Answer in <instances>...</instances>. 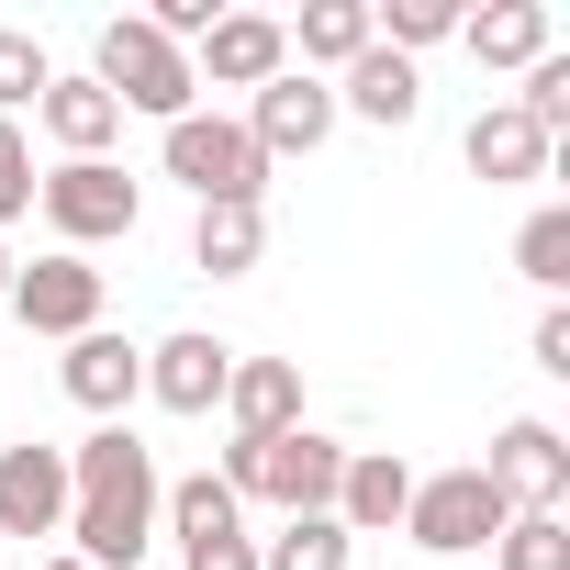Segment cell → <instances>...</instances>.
<instances>
[{
  "mask_svg": "<svg viewBox=\"0 0 570 570\" xmlns=\"http://www.w3.org/2000/svg\"><path fill=\"white\" fill-rule=\"evenodd\" d=\"M325 135H336V90L303 79V68H279V79L246 101V146H257V157H314Z\"/></svg>",
  "mask_w": 570,
  "mask_h": 570,
  "instance_id": "8fae6325",
  "label": "cell"
},
{
  "mask_svg": "<svg viewBox=\"0 0 570 570\" xmlns=\"http://www.w3.org/2000/svg\"><path fill=\"white\" fill-rule=\"evenodd\" d=\"M12 537H68V448L46 436L0 448V548Z\"/></svg>",
  "mask_w": 570,
  "mask_h": 570,
  "instance_id": "9c48e42d",
  "label": "cell"
},
{
  "mask_svg": "<svg viewBox=\"0 0 570 570\" xmlns=\"http://www.w3.org/2000/svg\"><path fill=\"white\" fill-rule=\"evenodd\" d=\"M57 381H68V403H79V414L124 425V403L146 392V347H135V336H112V325H90V336H68Z\"/></svg>",
  "mask_w": 570,
  "mask_h": 570,
  "instance_id": "4fadbf2b",
  "label": "cell"
},
{
  "mask_svg": "<svg viewBox=\"0 0 570 570\" xmlns=\"http://www.w3.org/2000/svg\"><path fill=\"white\" fill-rule=\"evenodd\" d=\"M347 559H358V537L336 514H292L279 537H257V570H347Z\"/></svg>",
  "mask_w": 570,
  "mask_h": 570,
  "instance_id": "603a6c76",
  "label": "cell"
},
{
  "mask_svg": "<svg viewBox=\"0 0 570 570\" xmlns=\"http://www.w3.org/2000/svg\"><path fill=\"white\" fill-rule=\"evenodd\" d=\"M537 370H548V381H570V314H559V303L537 314Z\"/></svg>",
  "mask_w": 570,
  "mask_h": 570,
  "instance_id": "f546056e",
  "label": "cell"
},
{
  "mask_svg": "<svg viewBox=\"0 0 570 570\" xmlns=\"http://www.w3.org/2000/svg\"><path fill=\"white\" fill-rule=\"evenodd\" d=\"M459 46L481 68H537L548 57V0H481V12H459Z\"/></svg>",
  "mask_w": 570,
  "mask_h": 570,
  "instance_id": "ac0fdd59",
  "label": "cell"
},
{
  "mask_svg": "<svg viewBox=\"0 0 570 570\" xmlns=\"http://www.w3.org/2000/svg\"><path fill=\"white\" fill-rule=\"evenodd\" d=\"M235 503H279V514H336V481H347V448L292 425V436H235L224 470H213Z\"/></svg>",
  "mask_w": 570,
  "mask_h": 570,
  "instance_id": "7a4b0ae2",
  "label": "cell"
},
{
  "mask_svg": "<svg viewBox=\"0 0 570 570\" xmlns=\"http://www.w3.org/2000/svg\"><path fill=\"white\" fill-rule=\"evenodd\" d=\"M325 90H336V112H358V124H381V135H403V124L425 112V79H414V57H392V46L347 57Z\"/></svg>",
  "mask_w": 570,
  "mask_h": 570,
  "instance_id": "5bb4252c",
  "label": "cell"
},
{
  "mask_svg": "<svg viewBox=\"0 0 570 570\" xmlns=\"http://www.w3.org/2000/svg\"><path fill=\"white\" fill-rule=\"evenodd\" d=\"M23 213H35V135L0 124V224H23Z\"/></svg>",
  "mask_w": 570,
  "mask_h": 570,
  "instance_id": "83f0119b",
  "label": "cell"
},
{
  "mask_svg": "<svg viewBox=\"0 0 570 570\" xmlns=\"http://www.w3.org/2000/svg\"><path fill=\"white\" fill-rule=\"evenodd\" d=\"M12 314L35 325V336H90L101 325V268L90 257H35V268H12Z\"/></svg>",
  "mask_w": 570,
  "mask_h": 570,
  "instance_id": "7c38bea8",
  "label": "cell"
},
{
  "mask_svg": "<svg viewBox=\"0 0 570 570\" xmlns=\"http://www.w3.org/2000/svg\"><path fill=\"white\" fill-rule=\"evenodd\" d=\"M157 492H168L157 448L135 425H90L68 448V537H79V559L90 570H135L157 548Z\"/></svg>",
  "mask_w": 570,
  "mask_h": 570,
  "instance_id": "6da1fadb",
  "label": "cell"
},
{
  "mask_svg": "<svg viewBox=\"0 0 570 570\" xmlns=\"http://www.w3.org/2000/svg\"><path fill=\"white\" fill-rule=\"evenodd\" d=\"M179 570H257V537L235 525V537H202V548H179Z\"/></svg>",
  "mask_w": 570,
  "mask_h": 570,
  "instance_id": "f1b7e54d",
  "label": "cell"
},
{
  "mask_svg": "<svg viewBox=\"0 0 570 570\" xmlns=\"http://www.w3.org/2000/svg\"><path fill=\"white\" fill-rule=\"evenodd\" d=\"M279 68H292V35H279L268 12H213V35L190 46V79L202 90H268Z\"/></svg>",
  "mask_w": 570,
  "mask_h": 570,
  "instance_id": "30bf717a",
  "label": "cell"
},
{
  "mask_svg": "<svg viewBox=\"0 0 570 570\" xmlns=\"http://www.w3.org/2000/svg\"><path fill=\"white\" fill-rule=\"evenodd\" d=\"M492 570H570V514H514L492 537Z\"/></svg>",
  "mask_w": 570,
  "mask_h": 570,
  "instance_id": "d4e9b609",
  "label": "cell"
},
{
  "mask_svg": "<svg viewBox=\"0 0 570 570\" xmlns=\"http://www.w3.org/2000/svg\"><path fill=\"white\" fill-rule=\"evenodd\" d=\"M157 168L213 213V202H257L268 190V157L246 146V124L235 112H179V124H157Z\"/></svg>",
  "mask_w": 570,
  "mask_h": 570,
  "instance_id": "277c9868",
  "label": "cell"
},
{
  "mask_svg": "<svg viewBox=\"0 0 570 570\" xmlns=\"http://www.w3.org/2000/svg\"><path fill=\"white\" fill-rule=\"evenodd\" d=\"M470 470H481L514 514H559V503H570V436H559V425H537V414H514Z\"/></svg>",
  "mask_w": 570,
  "mask_h": 570,
  "instance_id": "52a82bcc",
  "label": "cell"
},
{
  "mask_svg": "<svg viewBox=\"0 0 570 570\" xmlns=\"http://www.w3.org/2000/svg\"><path fill=\"white\" fill-rule=\"evenodd\" d=\"M46 79H57V68H46V46H35L23 23H0V124H23V112L46 101Z\"/></svg>",
  "mask_w": 570,
  "mask_h": 570,
  "instance_id": "484cf974",
  "label": "cell"
},
{
  "mask_svg": "<svg viewBox=\"0 0 570 570\" xmlns=\"http://www.w3.org/2000/svg\"><path fill=\"white\" fill-rule=\"evenodd\" d=\"M514 268L537 279V292H570V202H537L514 224Z\"/></svg>",
  "mask_w": 570,
  "mask_h": 570,
  "instance_id": "cb8c5ba5",
  "label": "cell"
},
{
  "mask_svg": "<svg viewBox=\"0 0 570 570\" xmlns=\"http://www.w3.org/2000/svg\"><path fill=\"white\" fill-rule=\"evenodd\" d=\"M12 268H23V257H12V246H0V303H12Z\"/></svg>",
  "mask_w": 570,
  "mask_h": 570,
  "instance_id": "4dcf8cb0",
  "label": "cell"
},
{
  "mask_svg": "<svg viewBox=\"0 0 570 570\" xmlns=\"http://www.w3.org/2000/svg\"><path fill=\"white\" fill-rule=\"evenodd\" d=\"M370 23H381L392 57H414V46H448L459 35V0H392V12H370Z\"/></svg>",
  "mask_w": 570,
  "mask_h": 570,
  "instance_id": "4316f807",
  "label": "cell"
},
{
  "mask_svg": "<svg viewBox=\"0 0 570 570\" xmlns=\"http://www.w3.org/2000/svg\"><path fill=\"white\" fill-rule=\"evenodd\" d=\"M224 414H235V436H292L303 425V370L292 358H235Z\"/></svg>",
  "mask_w": 570,
  "mask_h": 570,
  "instance_id": "e0dca14e",
  "label": "cell"
},
{
  "mask_svg": "<svg viewBox=\"0 0 570 570\" xmlns=\"http://www.w3.org/2000/svg\"><path fill=\"white\" fill-rule=\"evenodd\" d=\"M514 525V503L481 481V470H436V481H414V503H403V537L425 548V559H470V548H492Z\"/></svg>",
  "mask_w": 570,
  "mask_h": 570,
  "instance_id": "8992f818",
  "label": "cell"
},
{
  "mask_svg": "<svg viewBox=\"0 0 570 570\" xmlns=\"http://www.w3.org/2000/svg\"><path fill=\"white\" fill-rule=\"evenodd\" d=\"M35 124L68 146V157H101L112 135H124V101L101 90V79H46V101H35Z\"/></svg>",
  "mask_w": 570,
  "mask_h": 570,
  "instance_id": "d6986e66",
  "label": "cell"
},
{
  "mask_svg": "<svg viewBox=\"0 0 570 570\" xmlns=\"http://www.w3.org/2000/svg\"><path fill=\"white\" fill-rule=\"evenodd\" d=\"M459 146H470V168H481V179H503V190H514V179H548V168H559V146H548V135H537V124H525L514 101L470 112V135H459Z\"/></svg>",
  "mask_w": 570,
  "mask_h": 570,
  "instance_id": "2e32d148",
  "label": "cell"
},
{
  "mask_svg": "<svg viewBox=\"0 0 570 570\" xmlns=\"http://www.w3.org/2000/svg\"><path fill=\"white\" fill-rule=\"evenodd\" d=\"M35 213L68 235V257L79 246H112V235H135V213H146V190L112 168V157H57V168H35Z\"/></svg>",
  "mask_w": 570,
  "mask_h": 570,
  "instance_id": "5b68a950",
  "label": "cell"
},
{
  "mask_svg": "<svg viewBox=\"0 0 570 570\" xmlns=\"http://www.w3.org/2000/svg\"><path fill=\"white\" fill-rule=\"evenodd\" d=\"M124 112H157V124H179V112H202V79H190V57L146 23V12H112L101 23V68H90Z\"/></svg>",
  "mask_w": 570,
  "mask_h": 570,
  "instance_id": "3957f363",
  "label": "cell"
},
{
  "mask_svg": "<svg viewBox=\"0 0 570 570\" xmlns=\"http://www.w3.org/2000/svg\"><path fill=\"white\" fill-rule=\"evenodd\" d=\"M268 257V213L257 202H213L202 224H190V268H213V279H246Z\"/></svg>",
  "mask_w": 570,
  "mask_h": 570,
  "instance_id": "44dd1931",
  "label": "cell"
},
{
  "mask_svg": "<svg viewBox=\"0 0 570 570\" xmlns=\"http://www.w3.org/2000/svg\"><path fill=\"white\" fill-rule=\"evenodd\" d=\"M403 503H414V470H403L392 448H347L336 525H347V537H392V525H403Z\"/></svg>",
  "mask_w": 570,
  "mask_h": 570,
  "instance_id": "9a60e30c",
  "label": "cell"
},
{
  "mask_svg": "<svg viewBox=\"0 0 570 570\" xmlns=\"http://www.w3.org/2000/svg\"><path fill=\"white\" fill-rule=\"evenodd\" d=\"M46 570H90V559H79V548H68V559H46Z\"/></svg>",
  "mask_w": 570,
  "mask_h": 570,
  "instance_id": "1f68e13d",
  "label": "cell"
},
{
  "mask_svg": "<svg viewBox=\"0 0 570 570\" xmlns=\"http://www.w3.org/2000/svg\"><path fill=\"white\" fill-rule=\"evenodd\" d=\"M157 514H168V537H179V548H202V537H235V525H246V503H235L213 470L168 481V492H157Z\"/></svg>",
  "mask_w": 570,
  "mask_h": 570,
  "instance_id": "7402d4cb",
  "label": "cell"
},
{
  "mask_svg": "<svg viewBox=\"0 0 570 570\" xmlns=\"http://www.w3.org/2000/svg\"><path fill=\"white\" fill-rule=\"evenodd\" d=\"M279 35H292L303 79H314V68H347V57H370V46H381L370 0H314V12H303V23H279Z\"/></svg>",
  "mask_w": 570,
  "mask_h": 570,
  "instance_id": "ffe728a7",
  "label": "cell"
},
{
  "mask_svg": "<svg viewBox=\"0 0 570 570\" xmlns=\"http://www.w3.org/2000/svg\"><path fill=\"white\" fill-rule=\"evenodd\" d=\"M224 381H235V347L202 336V325H179V336L146 347V403L157 414H224Z\"/></svg>",
  "mask_w": 570,
  "mask_h": 570,
  "instance_id": "ba28073f",
  "label": "cell"
}]
</instances>
